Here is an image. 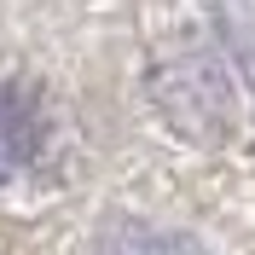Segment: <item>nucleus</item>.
Returning <instances> with one entry per match:
<instances>
[{
  "instance_id": "f257e3e1",
  "label": "nucleus",
  "mask_w": 255,
  "mask_h": 255,
  "mask_svg": "<svg viewBox=\"0 0 255 255\" xmlns=\"http://www.w3.org/2000/svg\"><path fill=\"white\" fill-rule=\"evenodd\" d=\"M151 93H157V111L168 116V128H174L180 139H191V145H221V139H232V128H238L232 76H226L209 52H191V58L162 64L157 81H151Z\"/></svg>"
},
{
  "instance_id": "f03ea898",
  "label": "nucleus",
  "mask_w": 255,
  "mask_h": 255,
  "mask_svg": "<svg viewBox=\"0 0 255 255\" xmlns=\"http://www.w3.org/2000/svg\"><path fill=\"white\" fill-rule=\"evenodd\" d=\"M41 151V111H35L29 93L17 87H0V186L17 180Z\"/></svg>"
},
{
  "instance_id": "7ed1b4c3",
  "label": "nucleus",
  "mask_w": 255,
  "mask_h": 255,
  "mask_svg": "<svg viewBox=\"0 0 255 255\" xmlns=\"http://www.w3.org/2000/svg\"><path fill=\"white\" fill-rule=\"evenodd\" d=\"M99 255H209V250L197 238H186V232H162V226L128 221V226H116V232H105Z\"/></svg>"
}]
</instances>
